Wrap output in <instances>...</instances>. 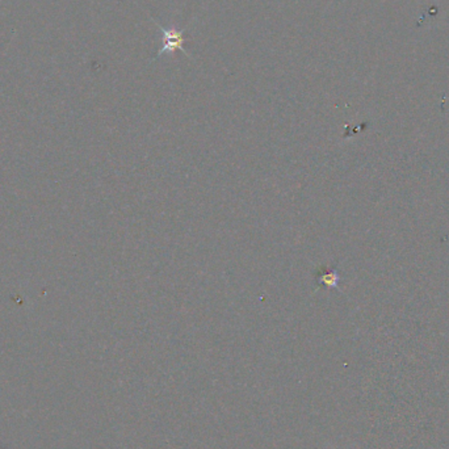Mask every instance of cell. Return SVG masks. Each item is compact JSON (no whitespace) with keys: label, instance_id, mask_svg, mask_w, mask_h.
Segmentation results:
<instances>
[{"label":"cell","instance_id":"1","mask_svg":"<svg viewBox=\"0 0 449 449\" xmlns=\"http://www.w3.org/2000/svg\"><path fill=\"white\" fill-rule=\"evenodd\" d=\"M159 28H161L163 36H165V45H163V47H161L158 56H162V54L167 53V50L172 51V50L179 49V50H183L184 51L183 33L176 32L175 29H165V28H162V27H159Z\"/></svg>","mask_w":449,"mask_h":449},{"label":"cell","instance_id":"2","mask_svg":"<svg viewBox=\"0 0 449 449\" xmlns=\"http://www.w3.org/2000/svg\"><path fill=\"white\" fill-rule=\"evenodd\" d=\"M334 449H336V448H334Z\"/></svg>","mask_w":449,"mask_h":449}]
</instances>
